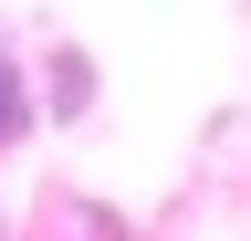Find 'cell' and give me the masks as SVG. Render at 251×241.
<instances>
[{
	"label": "cell",
	"instance_id": "cell-1",
	"mask_svg": "<svg viewBox=\"0 0 251 241\" xmlns=\"http://www.w3.org/2000/svg\"><path fill=\"white\" fill-rule=\"evenodd\" d=\"M31 95H42V126H84L94 95H105V84H94V53L84 42H52L42 63H31Z\"/></svg>",
	"mask_w": 251,
	"mask_h": 241
},
{
	"label": "cell",
	"instance_id": "cell-2",
	"mask_svg": "<svg viewBox=\"0 0 251 241\" xmlns=\"http://www.w3.org/2000/svg\"><path fill=\"white\" fill-rule=\"evenodd\" d=\"M31 126H42V95H31V63L11 42H0V147H21Z\"/></svg>",
	"mask_w": 251,
	"mask_h": 241
}]
</instances>
